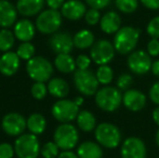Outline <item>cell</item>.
Listing matches in <instances>:
<instances>
[{
	"mask_svg": "<svg viewBox=\"0 0 159 158\" xmlns=\"http://www.w3.org/2000/svg\"><path fill=\"white\" fill-rule=\"evenodd\" d=\"M140 29L132 26L121 27L114 37V47L119 54H128L133 52L140 38Z\"/></svg>",
	"mask_w": 159,
	"mask_h": 158,
	"instance_id": "6da1fadb",
	"label": "cell"
},
{
	"mask_svg": "<svg viewBox=\"0 0 159 158\" xmlns=\"http://www.w3.org/2000/svg\"><path fill=\"white\" fill-rule=\"evenodd\" d=\"M122 93L118 88L105 86L95 93V104L104 112H115L122 103Z\"/></svg>",
	"mask_w": 159,
	"mask_h": 158,
	"instance_id": "7a4b0ae2",
	"label": "cell"
},
{
	"mask_svg": "<svg viewBox=\"0 0 159 158\" xmlns=\"http://www.w3.org/2000/svg\"><path fill=\"white\" fill-rule=\"evenodd\" d=\"M94 137L101 146L106 148H116L122 139L119 128L111 122H101L94 130Z\"/></svg>",
	"mask_w": 159,
	"mask_h": 158,
	"instance_id": "3957f363",
	"label": "cell"
},
{
	"mask_svg": "<svg viewBox=\"0 0 159 158\" xmlns=\"http://www.w3.org/2000/svg\"><path fill=\"white\" fill-rule=\"evenodd\" d=\"M15 155L19 158H37L41 153L37 135L24 133L19 135L14 143Z\"/></svg>",
	"mask_w": 159,
	"mask_h": 158,
	"instance_id": "277c9868",
	"label": "cell"
},
{
	"mask_svg": "<svg viewBox=\"0 0 159 158\" xmlns=\"http://www.w3.org/2000/svg\"><path fill=\"white\" fill-rule=\"evenodd\" d=\"M26 72L33 80L46 82L53 74V66L46 57L34 56L26 64Z\"/></svg>",
	"mask_w": 159,
	"mask_h": 158,
	"instance_id": "5b68a950",
	"label": "cell"
},
{
	"mask_svg": "<svg viewBox=\"0 0 159 158\" xmlns=\"http://www.w3.org/2000/svg\"><path fill=\"white\" fill-rule=\"evenodd\" d=\"M53 139L60 150L71 151V148L75 147L79 141V133L75 126L67 122L57 127L53 134Z\"/></svg>",
	"mask_w": 159,
	"mask_h": 158,
	"instance_id": "8992f818",
	"label": "cell"
},
{
	"mask_svg": "<svg viewBox=\"0 0 159 158\" xmlns=\"http://www.w3.org/2000/svg\"><path fill=\"white\" fill-rule=\"evenodd\" d=\"M62 16L61 12L53 9L41 11L36 19V28L44 35L55 34L62 25Z\"/></svg>",
	"mask_w": 159,
	"mask_h": 158,
	"instance_id": "52a82bcc",
	"label": "cell"
},
{
	"mask_svg": "<svg viewBox=\"0 0 159 158\" xmlns=\"http://www.w3.org/2000/svg\"><path fill=\"white\" fill-rule=\"evenodd\" d=\"M98 80L96 75L89 70H77L74 73V84L81 94L91 97L95 95L98 88Z\"/></svg>",
	"mask_w": 159,
	"mask_h": 158,
	"instance_id": "ba28073f",
	"label": "cell"
},
{
	"mask_svg": "<svg viewBox=\"0 0 159 158\" xmlns=\"http://www.w3.org/2000/svg\"><path fill=\"white\" fill-rule=\"evenodd\" d=\"M79 112V106L74 101L66 99H61L57 101L51 108L52 116L57 121L63 122V124H67L76 119Z\"/></svg>",
	"mask_w": 159,
	"mask_h": 158,
	"instance_id": "9c48e42d",
	"label": "cell"
},
{
	"mask_svg": "<svg viewBox=\"0 0 159 158\" xmlns=\"http://www.w3.org/2000/svg\"><path fill=\"white\" fill-rule=\"evenodd\" d=\"M115 47L109 40L100 39L91 47L90 57L98 65H107L115 56Z\"/></svg>",
	"mask_w": 159,
	"mask_h": 158,
	"instance_id": "30bf717a",
	"label": "cell"
},
{
	"mask_svg": "<svg viewBox=\"0 0 159 158\" xmlns=\"http://www.w3.org/2000/svg\"><path fill=\"white\" fill-rule=\"evenodd\" d=\"M129 70L136 75H144L148 73L152 68L153 61L151 55L143 50L133 51L129 54L127 60Z\"/></svg>",
	"mask_w": 159,
	"mask_h": 158,
	"instance_id": "8fae6325",
	"label": "cell"
},
{
	"mask_svg": "<svg viewBox=\"0 0 159 158\" xmlns=\"http://www.w3.org/2000/svg\"><path fill=\"white\" fill-rule=\"evenodd\" d=\"M1 127L4 133L10 137H17L23 134L27 128V120L19 113H9L2 118Z\"/></svg>",
	"mask_w": 159,
	"mask_h": 158,
	"instance_id": "7c38bea8",
	"label": "cell"
},
{
	"mask_svg": "<svg viewBox=\"0 0 159 158\" xmlns=\"http://www.w3.org/2000/svg\"><path fill=\"white\" fill-rule=\"evenodd\" d=\"M146 153L145 143L136 137L126 139L120 148L121 158H146Z\"/></svg>",
	"mask_w": 159,
	"mask_h": 158,
	"instance_id": "4fadbf2b",
	"label": "cell"
},
{
	"mask_svg": "<svg viewBox=\"0 0 159 158\" xmlns=\"http://www.w3.org/2000/svg\"><path fill=\"white\" fill-rule=\"evenodd\" d=\"M49 44H50V48L57 54L70 53L73 48L75 47L74 37H71V35L66 32H60L53 34V36L49 40Z\"/></svg>",
	"mask_w": 159,
	"mask_h": 158,
	"instance_id": "5bb4252c",
	"label": "cell"
},
{
	"mask_svg": "<svg viewBox=\"0 0 159 158\" xmlns=\"http://www.w3.org/2000/svg\"><path fill=\"white\" fill-rule=\"evenodd\" d=\"M122 102H124L126 108L129 111L139 112V111L143 110L146 105V95L135 89H129L124 93Z\"/></svg>",
	"mask_w": 159,
	"mask_h": 158,
	"instance_id": "9a60e30c",
	"label": "cell"
},
{
	"mask_svg": "<svg viewBox=\"0 0 159 158\" xmlns=\"http://www.w3.org/2000/svg\"><path fill=\"white\" fill-rule=\"evenodd\" d=\"M61 9L62 15L69 21H78L82 19L87 12L86 4L80 0H67Z\"/></svg>",
	"mask_w": 159,
	"mask_h": 158,
	"instance_id": "2e32d148",
	"label": "cell"
},
{
	"mask_svg": "<svg viewBox=\"0 0 159 158\" xmlns=\"http://www.w3.org/2000/svg\"><path fill=\"white\" fill-rule=\"evenodd\" d=\"M16 52L8 51L0 57V73L4 76H13L19 70L21 62Z\"/></svg>",
	"mask_w": 159,
	"mask_h": 158,
	"instance_id": "e0dca14e",
	"label": "cell"
},
{
	"mask_svg": "<svg viewBox=\"0 0 159 158\" xmlns=\"http://www.w3.org/2000/svg\"><path fill=\"white\" fill-rule=\"evenodd\" d=\"M17 19V9L8 0H0V27L13 26Z\"/></svg>",
	"mask_w": 159,
	"mask_h": 158,
	"instance_id": "ac0fdd59",
	"label": "cell"
},
{
	"mask_svg": "<svg viewBox=\"0 0 159 158\" xmlns=\"http://www.w3.org/2000/svg\"><path fill=\"white\" fill-rule=\"evenodd\" d=\"M100 26L105 34H116L121 28V17L115 11H108L101 17Z\"/></svg>",
	"mask_w": 159,
	"mask_h": 158,
	"instance_id": "d6986e66",
	"label": "cell"
},
{
	"mask_svg": "<svg viewBox=\"0 0 159 158\" xmlns=\"http://www.w3.org/2000/svg\"><path fill=\"white\" fill-rule=\"evenodd\" d=\"M36 32V25H34L33 22L27 19L20 20L15 23L14 26V35L19 40L22 42H28L30 41Z\"/></svg>",
	"mask_w": 159,
	"mask_h": 158,
	"instance_id": "ffe728a7",
	"label": "cell"
},
{
	"mask_svg": "<svg viewBox=\"0 0 159 158\" xmlns=\"http://www.w3.org/2000/svg\"><path fill=\"white\" fill-rule=\"evenodd\" d=\"M46 0H17V12L23 16H34L41 12Z\"/></svg>",
	"mask_w": 159,
	"mask_h": 158,
	"instance_id": "44dd1931",
	"label": "cell"
},
{
	"mask_svg": "<svg viewBox=\"0 0 159 158\" xmlns=\"http://www.w3.org/2000/svg\"><path fill=\"white\" fill-rule=\"evenodd\" d=\"M77 155L79 158H103L102 146L92 141L82 142L77 148Z\"/></svg>",
	"mask_w": 159,
	"mask_h": 158,
	"instance_id": "7402d4cb",
	"label": "cell"
},
{
	"mask_svg": "<svg viewBox=\"0 0 159 158\" xmlns=\"http://www.w3.org/2000/svg\"><path fill=\"white\" fill-rule=\"evenodd\" d=\"M48 91L52 97L64 99L69 93V86L63 78H52L48 84Z\"/></svg>",
	"mask_w": 159,
	"mask_h": 158,
	"instance_id": "603a6c76",
	"label": "cell"
},
{
	"mask_svg": "<svg viewBox=\"0 0 159 158\" xmlns=\"http://www.w3.org/2000/svg\"><path fill=\"white\" fill-rule=\"evenodd\" d=\"M54 65L57 70L63 74H70L76 70V60L69 53H62L57 54L54 60Z\"/></svg>",
	"mask_w": 159,
	"mask_h": 158,
	"instance_id": "cb8c5ba5",
	"label": "cell"
},
{
	"mask_svg": "<svg viewBox=\"0 0 159 158\" xmlns=\"http://www.w3.org/2000/svg\"><path fill=\"white\" fill-rule=\"evenodd\" d=\"M77 126L84 132H91L96 128L95 116L89 111H80L77 116Z\"/></svg>",
	"mask_w": 159,
	"mask_h": 158,
	"instance_id": "d4e9b609",
	"label": "cell"
},
{
	"mask_svg": "<svg viewBox=\"0 0 159 158\" xmlns=\"http://www.w3.org/2000/svg\"><path fill=\"white\" fill-rule=\"evenodd\" d=\"M46 127L47 120L43 115L39 114V113H34L27 118V129L33 134H42L46 130Z\"/></svg>",
	"mask_w": 159,
	"mask_h": 158,
	"instance_id": "484cf974",
	"label": "cell"
},
{
	"mask_svg": "<svg viewBox=\"0 0 159 158\" xmlns=\"http://www.w3.org/2000/svg\"><path fill=\"white\" fill-rule=\"evenodd\" d=\"M74 44L78 49H88L94 44V35L89 29H81L74 36Z\"/></svg>",
	"mask_w": 159,
	"mask_h": 158,
	"instance_id": "4316f807",
	"label": "cell"
},
{
	"mask_svg": "<svg viewBox=\"0 0 159 158\" xmlns=\"http://www.w3.org/2000/svg\"><path fill=\"white\" fill-rule=\"evenodd\" d=\"M15 35L8 28H2L0 30V51L8 52L14 46Z\"/></svg>",
	"mask_w": 159,
	"mask_h": 158,
	"instance_id": "83f0119b",
	"label": "cell"
},
{
	"mask_svg": "<svg viewBox=\"0 0 159 158\" xmlns=\"http://www.w3.org/2000/svg\"><path fill=\"white\" fill-rule=\"evenodd\" d=\"M95 75L98 82L104 84V86L109 84L114 79V72L111 67H109L108 65H101L98 68V72H96Z\"/></svg>",
	"mask_w": 159,
	"mask_h": 158,
	"instance_id": "f1b7e54d",
	"label": "cell"
},
{
	"mask_svg": "<svg viewBox=\"0 0 159 158\" xmlns=\"http://www.w3.org/2000/svg\"><path fill=\"white\" fill-rule=\"evenodd\" d=\"M115 6L120 12L133 13L139 7V0H115Z\"/></svg>",
	"mask_w": 159,
	"mask_h": 158,
	"instance_id": "f546056e",
	"label": "cell"
},
{
	"mask_svg": "<svg viewBox=\"0 0 159 158\" xmlns=\"http://www.w3.org/2000/svg\"><path fill=\"white\" fill-rule=\"evenodd\" d=\"M16 54L19 55L20 59L26 60V61H30L32 57L35 55V47L28 42H22L19 47H17Z\"/></svg>",
	"mask_w": 159,
	"mask_h": 158,
	"instance_id": "4dcf8cb0",
	"label": "cell"
},
{
	"mask_svg": "<svg viewBox=\"0 0 159 158\" xmlns=\"http://www.w3.org/2000/svg\"><path fill=\"white\" fill-rule=\"evenodd\" d=\"M60 147L55 142H47L41 147V155L43 158H57L59 156Z\"/></svg>",
	"mask_w": 159,
	"mask_h": 158,
	"instance_id": "1f68e13d",
	"label": "cell"
},
{
	"mask_svg": "<svg viewBox=\"0 0 159 158\" xmlns=\"http://www.w3.org/2000/svg\"><path fill=\"white\" fill-rule=\"evenodd\" d=\"M30 92H32V95L36 100H43L49 91H48V87L44 84V82L35 81V84L32 86Z\"/></svg>",
	"mask_w": 159,
	"mask_h": 158,
	"instance_id": "d6a6232c",
	"label": "cell"
},
{
	"mask_svg": "<svg viewBox=\"0 0 159 158\" xmlns=\"http://www.w3.org/2000/svg\"><path fill=\"white\" fill-rule=\"evenodd\" d=\"M84 21L88 25H96L98 22L101 21V14L100 11L96 10V9L90 8L89 10H87L86 14H84Z\"/></svg>",
	"mask_w": 159,
	"mask_h": 158,
	"instance_id": "836d02e7",
	"label": "cell"
},
{
	"mask_svg": "<svg viewBox=\"0 0 159 158\" xmlns=\"http://www.w3.org/2000/svg\"><path fill=\"white\" fill-rule=\"evenodd\" d=\"M146 32L152 38L159 39V16H155L147 24Z\"/></svg>",
	"mask_w": 159,
	"mask_h": 158,
	"instance_id": "e575fe53",
	"label": "cell"
},
{
	"mask_svg": "<svg viewBox=\"0 0 159 158\" xmlns=\"http://www.w3.org/2000/svg\"><path fill=\"white\" fill-rule=\"evenodd\" d=\"M133 84V78L129 74H122L117 79V88L119 90H129V88Z\"/></svg>",
	"mask_w": 159,
	"mask_h": 158,
	"instance_id": "d590c367",
	"label": "cell"
},
{
	"mask_svg": "<svg viewBox=\"0 0 159 158\" xmlns=\"http://www.w3.org/2000/svg\"><path fill=\"white\" fill-rule=\"evenodd\" d=\"M91 61H92V60H91V57H89L88 55L80 54V55H78L77 59H76V66H77L78 70H89Z\"/></svg>",
	"mask_w": 159,
	"mask_h": 158,
	"instance_id": "8d00e7d4",
	"label": "cell"
},
{
	"mask_svg": "<svg viewBox=\"0 0 159 158\" xmlns=\"http://www.w3.org/2000/svg\"><path fill=\"white\" fill-rule=\"evenodd\" d=\"M14 147L9 143L0 144V158H13L14 156Z\"/></svg>",
	"mask_w": 159,
	"mask_h": 158,
	"instance_id": "74e56055",
	"label": "cell"
},
{
	"mask_svg": "<svg viewBox=\"0 0 159 158\" xmlns=\"http://www.w3.org/2000/svg\"><path fill=\"white\" fill-rule=\"evenodd\" d=\"M84 1L90 8L96 9V10H102V9H105L111 4V0H84Z\"/></svg>",
	"mask_w": 159,
	"mask_h": 158,
	"instance_id": "f35d334b",
	"label": "cell"
},
{
	"mask_svg": "<svg viewBox=\"0 0 159 158\" xmlns=\"http://www.w3.org/2000/svg\"><path fill=\"white\" fill-rule=\"evenodd\" d=\"M147 53L151 56H158L159 55V39L152 38L147 43Z\"/></svg>",
	"mask_w": 159,
	"mask_h": 158,
	"instance_id": "ab89813d",
	"label": "cell"
},
{
	"mask_svg": "<svg viewBox=\"0 0 159 158\" xmlns=\"http://www.w3.org/2000/svg\"><path fill=\"white\" fill-rule=\"evenodd\" d=\"M149 99L153 103L159 105V81L155 82L149 89Z\"/></svg>",
	"mask_w": 159,
	"mask_h": 158,
	"instance_id": "60d3db41",
	"label": "cell"
},
{
	"mask_svg": "<svg viewBox=\"0 0 159 158\" xmlns=\"http://www.w3.org/2000/svg\"><path fill=\"white\" fill-rule=\"evenodd\" d=\"M141 3L149 10H159V0H140Z\"/></svg>",
	"mask_w": 159,
	"mask_h": 158,
	"instance_id": "b9f144b4",
	"label": "cell"
},
{
	"mask_svg": "<svg viewBox=\"0 0 159 158\" xmlns=\"http://www.w3.org/2000/svg\"><path fill=\"white\" fill-rule=\"evenodd\" d=\"M46 3L48 4L49 9L59 10L60 8L63 7V4L65 3V0H46Z\"/></svg>",
	"mask_w": 159,
	"mask_h": 158,
	"instance_id": "7bdbcfd3",
	"label": "cell"
},
{
	"mask_svg": "<svg viewBox=\"0 0 159 158\" xmlns=\"http://www.w3.org/2000/svg\"><path fill=\"white\" fill-rule=\"evenodd\" d=\"M57 158H79L77 154H75L71 151H63L62 153H60V155Z\"/></svg>",
	"mask_w": 159,
	"mask_h": 158,
	"instance_id": "ee69618b",
	"label": "cell"
},
{
	"mask_svg": "<svg viewBox=\"0 0 159 158\" xmlns=\"http://www.w3.org/2000/svg\"><path fill=\"white\" fill-rule=\"evenodd\" d=\"M151 70L153 72V74L155 75L156 77H159V60H156V61L153 62Z\"/></svg>",
	"mask_w": 159,
	"mask_h": 158,
	"instance_id": "f6af8a7d",
	"label": "cell"
},
{
	"mask_svg": "<svg viewBox=\"0 0 159 158\" xmlns=\"http://www.w3.org/2000/svg\"><path fill=\"white\" fill-rule=\"evenodd\" d=\"M153 119H154V121H155V124H157V126H159V105L155 108V110H154Z\"/></svg>",
	"mask_w": 159,
	"mask_h": 158,
	"instance_id": "bcb514c9",
	"label": "cell"
},
{
	"mask_svg": "<svg viewBox=\"0 0 159 158\" xmlns=\"http://www.w3.org/2000/svg\"><path fill=\"white\" fill-rule=\"evenodd\" d=\"M74 102H75L78 106H81L82 104H84V97H77L75 100H74Z\"/></svg>",
	"mask_w": 159,
	"mask_h": 158,
	"instance_id": "7dc6e473",
	"label": "cell"
},
{
	"mask_svg": "<svg viewBox=\"0 0 159 158\" xmlns=\"http://www.w3.org/2000/svg\"><path fill=\"white\" fill-rule=\"evenodd\" d=\"M155 142L156 144H157V146L159 147V130L156 132V135H155Z\"/></svg>",
	"mask_w": 159,
	"mask_h": 158,
	"instance_id": "c3c4849f",
	"label": "cell"
}]
</instances>
